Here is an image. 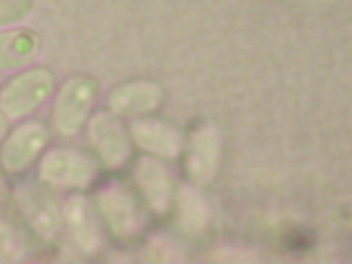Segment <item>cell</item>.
Returning a JSON list of instances; mask_svg holds the SVG:
<instances>
[{"label":"cell","mask_w":352,"mask_h":264,"mask_svg":"<svg viewBox=\"0 0 352 264\" xmlns=\"http://www.w3.org/2000/svg\"><path fill=\"white\" fill-rule=\"evenodd\" d=\"M221 133L214 126L204 127L192 135L186 160L192 182L206 184L215 176L221 157Z\"/></svg>","instance_id":"9"},{"label":"cell","mask_w":352,"mask_h":264,"mask_svg":"<svg viewBox=\"0 0 352 264\" xmlns=\"http://www.w3.org/2000/svg\"><path fill=\"white\" fill-rule=\"evenodd\" d=\"M135 177L149 206L165 213L172 199V182L165 166L152 157H143L136 165Z\"/></svg>","instance_id":"12"},{"label":"cell","mask_w":352,"mask_h":264,"mask_svg":"<svg viewBox=\"0 0 352 264\" xmlns=\"http://www.w3.org/2000/svg\"><path fill=\"white\" fill-rule=\"evenodd\" d=\"M208 218V205L202 196L190 188L182 189L178 201V221L181 228L197 234L205 229Z\"/></svg>","instance_id":"14"},{"label":"cell","mask_w":352,"mask_h":264,"mask_svg":"<svg viewBox=\"0 0 352 264\" xmlns=\"http://www.w3.org/2000/svg\"><path fill=\"white\" fill-rule=\"evenodd\" d=\"M243 259L244 262H248V255L243 251H236V250H222L218 252V261L222 262H241Z\"/></svg>","instance_id":"17"},{"label":"cell","mask_w":352,"mask_h":264,"mask_svg":"<svg viewBox=\"0 0 352 264\" xmlns=\"http://www.w3.org/2000/svg\"><path fill=\"white\" fill-rule=\"evenodd\" d=\"M63 218L70 235L80 251L94 254L102 242L96 215L87 198L76 195L66 201Z\"/></svg>","instance_id":"10"},{"label":"cell","mask_w":352,"mask_h":264,"mask_svg":"<svg viewBox=\"0 0 352 264\" xmlns=\"http://www.w3.org/2000/svg\"><path fill=\"white\" fill-rule=\"evenodd\" d=\"M27 250V242L21 231L10 221L0 218V262L21 261Z\"/></svg>","instance_id":"15"},{"label":"cell","mask_w":352,"mask_h":264,"mask_svg":"<svg viewBox=\"0 0 352 264\" xmlns=\"http://www.w3.org/2000/svg\"><path fill=\"white\" fill-rule=\"evenodd\" d=\"M161 100L162 91L159 85L151 81H136L115 89L109 97V106L113 114L138 116L157 109Z\"/></svg>","instance_id":"11"},{"label":"cell","mask_w":352,"mask_h":264,"mask_svg":"<svg viewBox=\"0 0 352 264\" xmlns=\"http://www.w3.org/2000/svg\"><path fill=\"white\" fill-rule=\"evenodd\" d=\"M10 196H11V185L8 182V176L0 166V205H3Z\"/></svg>","instance_id":"18"},{"label":"cell","mask_w":352,"mask_h":264,"mask_svg":"<svg viewBox=\"0 0 352 264\" xmlns=\"http://www.w3.org/2000/svg\"><path fill=\"white\" fill-rule=\"evenodd\" d=\"M131 135L139 147L160 156L173 157L181 151L178 132L160 120H136L131 126Z\"/></svg>","instance_id":"13"},{"label":"cell","mask_w":352,"mask_h":264,"mask_svg":"<svg viewBox=\"0 0 352 264\" xmlns=\"http://www.w3.org/2000/svg\"><path fill=\"white\" fill-rule=\"evenodd\" d=\"M87 136L100 160L116 168L129 159V139L120 122L109 113H99L89 120Z\"/></svg>","instance_id":"7"},{"label":"cell","mask_w":352,"mask_h":264,"mask_svg":"<svg viewBox=\"0 0 352 264\" xmlns=\"http://www.w3.org/2000/svg\"><path fill=\"white\" fill-rule=\"evenodd\" d=\"M11 197L27 228L43 243H52L63 226V210L43 182H20L11 189Z\"/></svg>","instance_id":"2"},{"label":"cell","mask_w":352,"mask_h":264,"mask_svg":"<svg viewBox=\"0 0 352 264\" xmlns=\"http://www.w3.org/2000/svg\"><path fill=\"white\" fill-rule=\"evenodd\" d=\"M0 85H1V83H0Z\"/></svg>","instance_id":"20"},{"label":"cell","mask_w":352,"mask_h":264,"mask_svg":"<svg viewBox=\"0 0 352 264\" xmlns=\"http://www.w3.org/2000/svg\"><path fill=\"white\" fill-rule=\"evenodd\" d=\"M41 53V37L31 28L0 30V74L16 73L33 65Z\"/></svg>","instance_id":"8"},{"label":"cell","mask_w":352,"mask_h":264,"mask_svg":"<svg viewBox=\"0 0 352 264\" xmlns=\"http://www.w3.org/2000/svg\"><path fill=\"white\" fill-rule=\"evenodd\" d=\"M50 130L38 119H23L0 142V166L7 176H20L38 163L48 148Z\"/></svg>","instance_id":"4"},{"label":"cell","mask_w":352,"mask_h":264,"mask_svg":"<svg viewBox=\"0 0 352 264\" xmlns=\"http://www.w3.org/2000/svg\"><path fill=\"white\" fill-rule=\"evenodd\" d=\"M98 87L87 76H73L56 89L52 104V126L65 138L78 135L89 120Z\"/></svg>","instance_id":"3"},{"label":"cell","mask_w":352,"mask_h":264,"mask_svg":"<svg viewBox=\"0 0 352 264\" xmlns=\"http://www.w3.org/2000/svg\"><path fill=\"white\" fill-rule=\"evenodd\" d=\"M96 165L78 149H47L38 160L37 177L49 188L80 190L94 182Z\"/></svg>","instance_id":"5"},{"label":"cell","mask_w":352,"mask_h":264,"mask_svg":"<svg viewBox=\"0 0 352 264\" xmlns=\"http://www.w3.org/2000/svg\"><path fill=\"white\" fill-rule=\"evenodd\" d=\"M96 202L100 214L115 235L129 238L142 229L143 215L135 198L123 186L109 184L98 193Z\"/></svg>","instance_id":"6"},{"label":"cell","mask_w":352,"mask_h":264,"mask_svg":"<svg viewBox=\"0 0 352 264\" xmlns=\"http://www.w3.org/2000/svg\"><path fill=\"white\" fill-rule=\"evenodd\" d=\"M57 89V78L48 66L31 65L14 73L0 85V111L11 122L37 113Z\"/></svg>","instance_id":"1"},{"label":"cell","mask_w":352,"mask_h":264,"mask_svg":"<svg viewBox=\"0 0 352 264\" xmlns=\"http://www.w3.org/2000/svg\"><path fill=\"white\" fill-rule=\"evenodd\" d=\"M33 0H0V30L17 27L32 14Z\"/></svg>","instance_id":"16"},{"label":"cell","mask_w":352,"mask_h":264,"mask_svg":"<svg viewBox=\"0 0 352 264\" xmlns=\"http://www.w3.org/2000/svg\"><path fill=\"white\" fill-rule=\"evenodd\" d=\"M10 129H11V120L0 111V142Z\"/></svg>","instance_id":"19"}]
</instances>
